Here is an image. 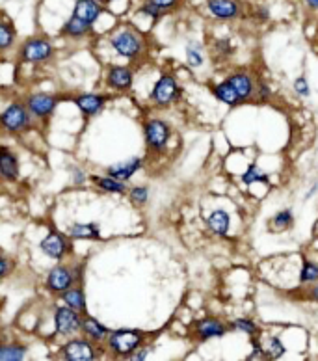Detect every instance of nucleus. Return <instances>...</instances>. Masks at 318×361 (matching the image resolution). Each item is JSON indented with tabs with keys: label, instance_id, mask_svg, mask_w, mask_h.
Listing matches in <instances>:
<instances>
[{
	"label": "nucleus",
	"instance_id": "obj_1",
	"mask_svg": "<svg viewBox=\"0 0 318 361\" xmlns=\"http://www.w3.org/2000/svg\"><path fill=\"white\" fill-rule=\"evenodd\" d=\"M108 43L114 49V52L121 58H127L129 62H136L145 54L147 41L145 38L132 26H123L110 36Z\"/></svg>",
	"mask_w": 318,
	"mask_h": 361
},
{
	"label": "nucleus",
	"instance_id": "obj_2",
	"mask_svg": "<svg viewBox=\"0 0 318 361\" xmlns=\"http://www.w3.org/2000/svg\"><path fill=\"white\" fill-rule=\"evenodd\" d=\"M34 116L26 108L25 103H10V105L0 112V131L10 136H19L25 134L34 127Z\"/></svg>",
	"mask_w": 318,
	"mask_h": 361
},
{
	"label": "nucleus",
	"instance_id": "obj_3",
	"mask_svg": "<svg viewBox=\"0 0 318 361\" xmlns=\"http://www.w3.org/2000/svg\"><path fill=\"white\" fill-rule=\"evenodd\" d=\"M145 336L140 330H114L106 337V350L116 358H127L144 347Z\"/></svg>",
	"mask_w": 318,
	"mask_h": 361
},
{
	"label": "nucleus",
	"instance_id": "obj_4",
	"mask_svg": "<svg viewBox=\"0 0 318 361\" xmlns=\"http://www.w3.org/2000/svg\"><path fill=\"white\" fill-rule=\"evenodd\" d=\"M52 58H54V45L43 36H34V38L25 39L19 47L21 62L43 65V63H49Z\"/></svg>",
	"mask_w": 318,
	"mask_h": 361
},
{
	"label": "nucleus",
	"instance_id": "obj_5",
	"mask_svg": "<svg viewBox=\"0 0 318 361\" xmlns=\"http://www.w3.org/2000/svg\"><path fill=\"white\" fill-rule=\"evenodd\" d=\"M58 355L63 361H95L103 355V350L97 342L89 341L86 337H73L71 341L62 344Z\"/></svg>",
	"mask_w": 318,
	"mask_h": 361
},
{
	"label": "nucleus",
	"instance_id": "obj_6",
	"mask_svg": "<svg viewBox=\"0 0 318 361\" xmlns=\"http://www.w3.org/2000/svg\"><path fill=\"white\" fill-rule=\"evenodd\" d=\"M144 138L145 145L151 153H155V155L164 153L168 149L169 138H171V127L164 119H147L144 123Z\"/></svg>",
	"mask_w": 318,
	"mask_h": 361
},
{
	"label": "nucleus",
	"instance_id": "obj_7",
	"mask_svg": "<svg viewBox=\"0 0 318 361\" xmlns=\"http://www.w3.org/2000/svg\"><path fill=\"white\" fill-rule=\"evenodd\" d=\"M151 103L158 108H168L181 97V86L173 75L164 73L158 81L155 82V86L151 90Z\"/></svg>",
	"mask_w": 318,
	"mask_h": 361
},
{
	"label": "nucleus",
	"instance_id": "obj_8",
	"mask_svg": "<svg viewBox=\"0 0 318 361\" xmlns=\"http://www.w3.org/2000/svg\"><path fill=\"white\" fill-rule=\"evenodd\" d=\"M39 249L43 251V256H47L52 261H63L65 257L73 254V246H71V237L63 235L62 231L52 229L43 237V240L39 243Z\"/></svg>",
	"mask_w": 318,
	"mask_h": 361
},
{
	"label": "nucleus",
	"instance_id": "obj_9",
	"mask_svg": "<svg viewBox=\"0 0 318 361\" xmlns=\"http://www.w3.org/2000/svg\"><path fill=\"white\" fill-rule=\"evenodd\" d=\"M76 283H81L75 274V268L67 267V265H56L49 270V274L45 278V289L50 294H60L65 293L67 289H71Z\"/></svg>",
	"mask_w": 318,
	"mask_h": 361
},
{
	"label": "nucleus",
	"instance_id": "obj_10",
	"mask_svg": "<svg viewBox=\"0 0 318 361\" xmlns=\"http://www.w3.org/2000/svg\"><path fill=\"white\" fill-rule=\"evenodd\" d=\"M52 318H54V330H56L58 336L73 337L76 333H81L82 313L71 309L65 304L54 307Z\"/></svg>",
	"mask_w": 318,
	"mask_h": 361
},
{
	"label": "nucleus",
	"instance_id": "obj_11",
	"mask_svg": "<svg viewBox=\"0 0 318 361\" xmlns=\"http://www.w3.org/2000/svg\"><path fill=\"white\" fill-rule=\"evenodd\" d=\"M26 105V108L30 110V114L39 121H47L49 118H52V114L56 112L58 103L60 97L52 94H30L26 95V99L23 101Z\"/></svg>",
	"mask_w": 318,
	"mask_h": 361
},
{
	"label": "nucleus",
	"instance_id": "obj_12",
	"mask_svg": "<svg viewBox=\"0 0 318 361\" xmlns=\"http://www.w3.org/2000/svg\"><path fill=\"white\" fill-rule=\"evenodd\" d=\"M206 12L216 21H235L242 17V6L238 0H206Z\"/></svg>",
	"mask_w": 318,
	"mask_h": 361
},
{
	"label": "nucleus",
	"instance_id": "obj_13",
	"mask_svg": "<svg viewBox=\"0 0 318 361\" xmlns=\"http://www.w3.org/2000/svg\"><path fill=\"white\" fill-rule=\"evenodd\" d=\"M134 82V73L127 65H112L106 71L105 84L108 90L114 92H129Z\"/></svg>",
	"mask_w": 318,
	"mask_h": 361
},
{
	"label": "nucleus",
	"instance_id": "obj_14",
	"mask_svg": "<svg viewBox=\"0 0 318 361\" xmlns=\"http://www.w3.org/2000/svg\"><path fill=\"white\" fill-rule=\"evenodd\" d=\"M225 331H227V326H225L220 318L214 317L201 318V320H198V322L193 324V336L201 342L224 337Z\"/></svg>",
	"mask_w": 318,
	"mask_h": 361
},
{
	"label": "nucleus",
	"instance_id": "obj_15",
	"mask_svg": "<svg viewBox=\"0 0 318 361\" xmlns=\"http://www.w3.org/2000/svg\"><path fill=\"white\" fill-rule=\"evenodd\" d=\"M21 175V162L15 151L6 145H0V179L15 183Z\"/></svg>",
	"mask_w": 318,
	"mask_h": 361
},
{
	"label": "nucleus",
	"instance_id": "obj_16",
	"mask_svg": "<svg viewBox=\"0 0 318 361\" xmlns=\"http://www.w3.org/2000/svg\"><path fill=\"white\" fill-rule=\"evenodd\" d=\"M103 13H105V6L100 0H76L73 6V15L89 26H94L103 17Z\"/></svg>",
	"mask_w": 318,
	"mask_h": 361
},
{
	"label": "nucleus",
	"instance_id": "obj_17",
	"mask_svg": "<svg viewBox=\"0 0 318 361\" xmlns=\"http://www.w3.org/2000/svg\"><path fill=\"white\" fill-rule=\"evenodd\" d=\"M108 97L100 94H81L76 95L73 103L76 105V108L81 110V114L84 118H95L97 114L103 112V108L106 106Z\"/></svg>",
	"mask_w": 318,
	"mask_h": 361
},
{
	"label": "nucleus",
	"instance_id": "obj_18",
	"mask_svg": "<svg viewBox=\"0 0 318 361\" xmlns=\"http://www.w3.org/2000/svg\"><path fill=\"white\" fill-rule=\"evenodd\" d=\"M227 82H231V86L237 90L238 97L242 103L251 101L255 97V81L251 79L248 71H235L231 75L225 79Z\"/></svg>",
	"mask_w": 318,
	"mask_h": 361
},
{
	"label": "nucleus",
	"instance_id": "obj_19",
	"mask_svg": "<svg viewBox=\"0 0 318 361\" xmlns=\"http://www.w3.org/2000/svg\"><path fill=\"white\" fill-rule=\"evenodd\" d=\"M81 333L89 341L97 342V344H103L106 342V337L110 336V330L106 328L105 324L99 322L95 317H89V315H82V326H81Z\"/></svg>",
	"mask_w": 318,
	"mask_h": 361
},
{
	"label": "nucleus",
	"instance_id": "obj_20",
	"mask_svg": "<svg viewBox=\"0 0 318 361\" xmlns=\"http://www.w3.org/2000/svg\"><path fill=\"white\" fill-rule=\"evenodd\" d=\"M142 168H144V161L138 158V156H134V158H129V161L116 162V164H112V166H108V168H106V175H110V177H114V179L125 180L127 183L132 175H136Z\"/></svg>",
	"mask_w": 318,
	"mask_h": 361
},
{
	"label": "nucleus",
	"instance_id": "obj_21",
	"mask_svg": "<svg viewBox=\"0 0 318 361\" xmlns=\"http://www.w3.org/2000/svg\"><path fill=\"white\" fill-rule=\"evenodd\" d=\"M92 28H94V26H89L87 23H84V21L78 19L76 15L71 13L69 19L65 21L62 25V28H60V34H62L63 38L76 41V39H84L86 36H89V34H92Z\"/></svg>",
	"mask_w": 318,
	"mask_h": 361
},
{
	"label": "nucleus",
	"instance_id": "obj_22",
	"mask_svg": "<svg viewBox=\"0 0 318 361\" xmlns=\"http://www.w3.org/2000/svg\"><path fill=\"white\" fill-rule=\"evenodd\" d=\"M60 298H62V302L67 307H71V309H75V311L78 313H86L87 309V302H86V293H84V287L82 285H73L71 289H67L65 293L60 294Z\"/></svg>",
	"mask_w": 318,
	"mask_h": 361
},
{
	"label": "nucleus",
	"instance_id": "obj_23",
	"mask_svg": "<svg viewBox=\"0 0 318 361\" xmlns=\"http://www.w3.org/2000/svg\"><path fill=\"white\" fill-rule=\"evenodd\" d=\"M206 225H209V229H211V233H214V235L227 237L229 227H231V216L225 211H222V209H216V211H212L211 214H209Z\"/></svg>",
	"mask_w": 318,
	"mask_h": 361
},
{
	"label": "nucleus",
	"instance_id": "obj_24",
	"mask_svg": "<svg viewBox=\"0 0 318 361\" xmlns=\"http://www.w3.org/2000/svg\"><path fill=\"white\" fill-rule=\"evenodd\" d=\"M69 237L71 240H100V229L97 224H82V222H76L69 227Z\"/></svg>",
	"mask_w": 318,
	"mask_h": 361
},
{
	"label": "nucleus",
	"instance_id": "obj_25",
	"mask_svg": "<svg viewBox=\"0 0 318 361\" xmlns=\"http://www.w3.org/2000/svg\"><path fill=\"white\" fill-rule=\"evenodd\" d=\"M92 180L94 185L99 188L100 192L105 194H127L129 192V187H127L125 180L114 179L110 175H92Z\"/></svg>",
	"mask_w": 318,
	"mask_h": 361
},
{
	"label": "nucleus",
	"instance_id": "obj_26",
	"mask_svg": "<svg viewBox=\"0 0 318 361\" xmlns=\"http://www.w3.org/2000/svg\"><path fill=\"white\" fill-rule=\"evenodd\" d=\"M212 94H214V97L220 101V103H224V105L227 106H238L242 105V101H240V97H238L237 90L231 86V82H220V84H216V86H212Z\"/></svg>",
	"mask_w": 318,
	"mask_h": 361
},
{
	"label": "nucleus",
	"instance_id": "obj_27",
	"mask_svg": "<svg viewBox=\"0 0 318 361\" xmlns=\"http://www.w3.org/2000/svg\"><path fill=\"white\" fill-rule=\"evenodd\" d=\"M15 41H17V32L4 15H0V52L12 49Z\"/></svg>",
	"mask_w": 318,
	"mask_h": 361
},
{
	"label": "nucleus",
	"instance_id": "obj_28",
	"mask_svg": "<svg viewBox=\"0 0 318 361\" xmlns=\"http://www.w3.org/2000/svg\"><path fill=\"white\" fill-rule=\"evenodd\" d=\"M26 349L25 344L21 342H2L0 344V361H23L26 358Z\"/></svg>",
	"mask_w": 318,
	"mask_h": 361
},
{
	"label": "nucleus",
	"instance_id": "obj_29",
	"mask_svg": "<svg viewBox=\"0 0 318 361\" xmlns=\"http://www.w3.org/2000/svg\"><path fill=\"white\" fill-rule=\"evenodd\" d=\"M242 183L246 185V187H251V185H255V183H264V185H268L270 179L268 175L264 174L259 166L250 164V168L242 174Z\"/></svg>",
	"mask_w": 318,
	"mask_h": 361
},
{
	"label": "nucleus",
	"instance_id": "obj_30",
	"mask_svg": "<svg viewBox=\"0 0 318 361\" xmlns=\"http://www.w3.org/2000/svg\"><path fill=\"white\" fill-rule=\"evenodd\" d=\"M272 222V227L275 231H285L290 229L294 225V212L293 209H283V211L275 212L274 218L270 220Z\"/></svg>",
	"mask_w": 318,
	"mask_h": 361
},
{
	"label": "nucleus",
	"instance_id": "obj_31",
	"mask_svg": "<svg viewBox=\"0 0 318 361\" xmlns=\"http://www.w3.org/2000/svg\"><path fill=\"white\" fill-rule=\"evenodd\" d=\"M318 281V262L304 261L301 270H299V283L301 285H311Z\"/></svg>",
	"mask_w": 318,
	"mask_h": 361
},
{
	"label": "nucleus",
	"instance_id": "obj_32",
	"mask_svg": "<svg viewBox=\"0 0 318 361\" xmlns=\"http://www.w3.org/2000/svg\"><path fill=\"white\" fill-rule=\"evenodd\" d=\"M127 194H129V200H131L132 205L144 207L149 201V188L147 187H132L129 188Z\"/></svg>",
	"mask_w": 318,
	"mask_h": 361
},
{
	"label": "nucleus",
	"instance_id": "obj_33",
	"mask_svg": "<svg viewBox=\"0 0 318 361\" xmlns=\"http://www.w3.org/2000/svg\"><path fill=\"white\" fill-rule=\"evenodd\" d=\"M231 328L248 337H253L259 331V326L253 320H250V318H237V320H233Z\"/></svg>",
	"mask_w": 318,
	"mask_h": 361
},
{
	"label": "nucleus",
	"instance_id": "obj_34",
	"mask_svg": "<svg viewBox=\"0 0 318 361\" xmlns=\"http://www.w3.org/2000/svg\"><path fill=\"white\" fill-rule=\"evenodd\" d=\"M138 13L144 15V17H149L151 21H160L164 15H166V12H164L162 8H158L156 4H153V2H147V0L142 2V6H140Z\"/></svg>",
	"mask_w": 318,
	"mask_h": 361
},
{
	"label": "nucleus",
	"instance_id": "obj_35",
	"mask_svg": "<svg viewBox=\"0 0 318 361\" xmlns=\"http://www.w3.org/2000/svg\"><path fill=\"white\" fill-rule=\"evenodd\" d=\"M187 62L190 68H201L203 62H205V58L201 54V47L200 45H188L187 47Z\"/></svg>",
	"mask_w": 318,
	"mask_h": 361
},
{
	"label": "nucleus",
	"instance_id": "obj_36",
	"mask_svg": "<svg viewBox=\"0 0 318 361\" xmlns=\"http://www.w3.org/2000/svg\"><path fill=\"white\" fill-rule=\"evenodd\" d=\"M285 354V344L281 342L279 337H272L268 344V360H279Z\"/></svg>",
	"mask_w": 318,
	"mask_h": 361
},
{
	"label": "nucleus",
	"instance_id": "obj_37",
	"mask_svg": "<svg viewBox=\"0 0 318 361\" xmlns=\"http://www.w3.org/2000/svg\"><path fill=\"white\" fill-rule=\"evenodd\" d=\"M270 97H272V90H270L268 84H266L264 81H257L255 82V97H253V99L266 103V101H270Z\"/></svg>",
	"mask_w": 318,
	"mask_h": 361
},
{
	"label": "nucleus",
	"instance_id": "obj_38",
	"mask_svg": "<svg viewBox=\"0 0 318 361\" xmlns=\"http://www.w3.org/2000/svg\"><path fill=\"white\" fill-rule=\"evenodd\" d=\"M293 87L299 97H309V95H311V87H309V82H307L306 76H298V79L294 81Z\"/></svg>",
	"mask_w": 318,
	"mask_h": 361
},
{
	"label": "nucleus",
	"instance_id": "obj_39",
	"mask_svg": "<svg viewBox=\"0 0 318 361\" xmlns=\"http://www.w3.org/2000/svg\"><path fill=\"white\" fill-rule=\"evenodd\" d=\"M147 2H153L158 8H162L166 13L173 12V10H177L182 4V0H147Z\"/></svg>",
	"mask_w": 318,
	"mask_h": 361
},
{
	"label": "nucleus",
	"instance_id": "obj_40",
	"mask_svg": "<svg viewBox=\"0 0 318 361\" xmlns=\"http://www.w3.org/2000/svg\"><path fill=\"white\" fill-rule=\"evenodd\" d=\"M13 272V262L12 259H8L2 251H0V280H4Z\"/></svg>",
	"mask_w": 318,
	"mask_h": 361
},
{
	"label": "nucleus",
	"instance_id": "obj_41",
	"mask_svg": "<svg viewBox=\"0 0 318 361\" xmlns=\"http://www.w3.org/2000/svg\"><path fill=\"white\" fill-rule=\"evenodd\" d=\"M251 17L257 21V23H266L270 19V10L266 6H255L251 10Z\"/></svg>",
	"mask_w": 318,
	"mask_h": 361
},
{
	"label": "nucleus",
	"instance_id": "obj_42",
	"mask_svg": "<svg viewBox=\"0 0 318 361\" xmlns=\"http://www.w3.org/2000/svg\"><path fill=\"white\" fill-rule=\"evenodd\" d=\"M255 360H268V352L262 349L261 344H257L255 341H253V350H251V354L248 355V361H255Z\"/></svg>",
	"mask_w": 318,
	"mask_h": 361
},
{
	"label": "nucleus",
	"instance_id": "obj_43",
	"mask_svg": "<svg viewBox=\"0 0 318 361\" xmlns=\"http://www.w3.org/2000/svg\"><path fill=\"white\" fill-rule=\"evenodd\" d=\"M216 52H218L220 56H229L233 52L231 41H227V39H222V41H216Z\"/></svg>",
	"mask_w": 318,
	"mask_h": 361
},
{
	"label": "nucleus",
	"instance_id": "obj_44",
	"mask_svg": "<svg viewBox=\"0 0 318 361\" xmlns=\"http://www.w3.org/2000/svg\"><path fill=\"white\" fill-rule=\"evenodd\" d=\"M71 179H73V185H84L87 180V175L84 169L76 168L75 166V168L71 169Z\"/></svg>",
	"mask_w": 318,
	"mask_h": 361
},
{
	"label": "nucleus",
	"instance_id": "obj_45",
	"mask_svg": "<svg viewBox=\"0 0 318 361\" xmlns=\"http://www.w3.org/2000/svg\"><path fill=\"white\" fill-rule=\"evenodd\" d=\"M151 350L147 349V347H140L138 350H134L131 355H129V360L132 361H145L147 360V355H149Z\"/></svg>",
	"mask_w": 318,
	"mask_h": 361
},
{
	"label": "nucleus",
	"instance_id": "obj_46",
	"mask_svg": "<svg viewBox=\"0 0 318 361\" xmlns=\"http://www.w3.org/2000/svg\"><path fill=\"white\" fill-rule=\"evenodd\" d=\"M307 296H309V300H312V302H317L318 304V281H315V283L309 285V289H307Z\"/></svg>",
	"mask_w": 318,
	"mask_h": 361
},
{
	"label": "nucleus",
	"instance_id": "obj_47",
	"mask_svg": "<svg viewBox=\"0 0 318 361\" xmlns=\"http://www.w3.org/2000/svg\"><path fill=\"white\" fill-rule=\"evenodd\" d=\"M301 4H304L309 12L318 13V0H301Z\"/></svg>",
	"mask_w": 318,
	"mask_h": 361
},
{
	"label": "nucleus",
	"instance_id": "obj_48",
	"mask_svg": "<svg viewBox=\"0 0 318 361\" xmlns=\"http://www.w3.org/2000/svg\"><path fill=\"white\" fill-rule=\"evenodd\" d=\"M317 192H318V183H317V185H315V187L311 188V190H309V192H307L306 200H311L312 196H315V194H317Z\"/></svg>",
	"mask_w": 318,
	"mask_h": 361
},
{
	"label": "nucleus",
	"instance_id": "obj_49",
	"mask_svg": "<svg viewBox=\"0 0 318 361\" xmlns=\"http://www.w3.org/2000/svg\"><path fill=\"white\" fill-rule=\"evenodd\" d=\"M2 341H4V337H2V333H0V344H2Z\"/></svg>",
	"mask_w": 318,
	"mask_h": 361
},
{
	"label": "nucleus",
	"instance_id": "obj_50",
	"mask_svg": "<svg viewBox=\"0 0 318 361\" xmlns=\"http://www.w3.org/2000/svg\"><path fill=\"white\" fill-rule=\"evenodd\" d=\"M317 43H318V28H317Z\"/></svg>",
	"mask_w": 318,
	"mask_h": 361
}]
</instances>
